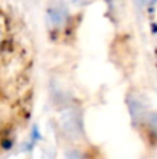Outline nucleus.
Instances as JSON below:
<instances>
[{"instance_id":"nucleus-1","label":"nucleus","mask_w":157,"mask_h":159,"mask_svg":"<svg viewBox=\"0 0 157 159\" xmlns=\"http://www.w3.org/2000/svg\"><path fill=\"white\" fill-rule=\"evenodd\" d=\"M38 95V52L25 18L0 0V147L31 120Z\"/></svg>"},{"instance_id":"nucleus-2","label":"nucleus","mask_w":157,"mask_h":159,"mask_svg":"<svg viewBox=\"0 0 157 159\" xmlns=\"http://www.w3.org/2000/svg\"><path fill=\"white\" fill-rule=\"evenodd\" d=\"M68 159H85V158H83L79 152H75L74 151V152H70V154H68Z\"/></svg>"}]
</instances>
